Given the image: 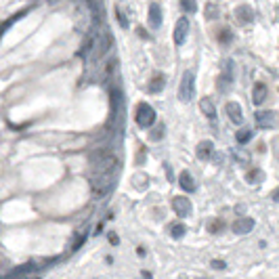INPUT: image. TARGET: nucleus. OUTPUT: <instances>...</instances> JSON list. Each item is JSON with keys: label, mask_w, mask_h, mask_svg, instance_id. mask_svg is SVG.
<instances>
[{"label": "nucleus", "mask_w": 279, "mask_h": 279, "mask_svg": "<svg viewBox=\"0 0 279 279\" xmlns=\"http://www.w3.org/2000/svg\"><path fill=\"white\" fill-rule=\"evenodd\" d=\"M149 23H151V28H160L162 25V9H160V4H149Z\"/></svg>", "instance_id": "obj_16"}, {"label": "nucleus", "mask_w": 279, "mask_h": 279, "mask_svg": "<svg viewBox=\"0 0 279 279\" xmlns=\"http://www.w3.org/2000/svg\"><path fill=\"white\" fill-rule=\"evenodd\" d=\"M225 111H227V116H229V120L233 124H242L244 122L242 107H239V103H235V101H229V103L225 105Z\"/></svg>", "instance_id": "obj_10"}, {"label": "nucleus", "mask_w": 279, "mask_h": 279, "mask_svg": "<svg viewBox=\"0 0 279 279\" xmlns=\"http://www.w3.org/2000/svg\"><path fill=\"white\" fill-rule=\"evenodd\" d=\"M252 229H254V220H252V218H246V217L237 218L235 223L231 225V231L237 233V235H244V233H248V231H252Z\"/></svg>", "instance_id": "obj_12"}, {"label": "nucleus", "mask_w": 279, "mask_h": 279, "mask_svg": "<svg viewBox=\"0 0 279 279\" xmlns=\"http://www.w3.org/2000/svg\"><path fill=\"white\" fill-rule=\"evenodd\" d=\"M116 17H118V21H120L122 28H128V21H126V17L122 15V11H120V9H116Z\"/></svg>", "instance_id": "obj_29"}, {"label": "nucleus", "mask_w": 279, "mask_h": 279, "mask_svg": "<svg viewBox=\"0 0 279 279\" xmlns=\"http://www.w3.org/2000/svg\"><path fill=\"white\" fill-rule=\"evenodd\" d=\"M111 44H113V40H111L109 30L101 28L99 34L94 36V50H93V57H94V59H101V57H103L107 50L111 48Z\"/></svg>", "instance_id": "obj_4"}, {"label": "nucleus", "mask_w": 279, "mask_h": 279, "mask_svg": "<svg viewBox=\"0 0 279 279\" xmlns=\"http://www.w3.org/2000/svg\"><path fill=\"white\" fill-rule=\"evenodd\" d=\"M185 231H187V227L181 225V223H174L172 227H170V235H172L174 239H181L183 235H185Z\"/></svg>", "instance_id": "obj_22"}, {"label": "nucleus", "mask_w": 279, "mask_h": 279, "mask_svg": "<svg viewBox=\"0 0 279 279\" xmlns=\"http://www.w3.org/2000/svg\"><path fill=\"white\" fill-rule=\"evenodd\" d=\"M164 84H166V78H164L162 74H155L149 82V93H160L164 88Z\"/></svg>", "instance_id": "obj_19"}, {"label": "nucleus", "mask_w": 279, "mask_h": 279, "mask_svg": "<svg viewBox=\"0 0 279 279\" xmlns=\"http://www.w3.org/2000/svg\"><path fill=\"white\" fill-rule=\"evenodd\" d=\"M91 164L94 168V172L103 174V172H118V157L109 154L107 149H94L91 154Z\"/></svg>", "instance_id": "obj_1"}, {"label": "nucleus", "mask_w": 279, "mask_h": 279, "mask_svg": "<svg viewBox=\"0 0 279 279\" xmlns=\"http://www.w3.org/2000/svg\"><path fill=\"white\" fill-rule=\"evenodd\" d=\"M181 9L185 13H195L198 11V2L195 0H181Z\"/></svg>", "instance_id": "obj_23"}, {"label": "nucleus", "mask_w": 279, "mask_h": 279, "mask_svg": "<svg viewBox=\"0 0 279 279\" xmlns=\"http://www.w3.org/2000/svg\"><path fill=\"white\" fill-rule=\"evenodd\" d=\"M271 198H273L275 202H279V187L275 189V191H273V193H271Z\"/></svg>", "instance_id": "obj_33"}, {"label": "nucleus", "mask_w": 279, "mask_h": 279, "mask_svg": "<svg viewBox=\"0 0 279 279\" xmlns=\"http://www.w3.org/2000/svg\"><path fill=\"white\" fill-rule=\"evenodd\" d=\"M25 13H28V9H25V11H19L17 15H13L11 19H6V21H4V25H2V31H6V30H9V28H11V25L15 23V21H19V19H21V17L25 15Z\"/></svg>", "instance_id": "obj_24"}, {"label": "nucleus", "mask_w": 279, "mask_h": 279, "mask_svg": "<svg viewBox=\"0 0 279 279\" xmlns=\"http://www.w3.org/2000/svg\"><path fill=\"white\" fill-rule=\"evenodd\" d=\"M109 103H111L109 128L120 130L122 128V120H124V94H122L120 88H116V86L109 88Z\"/></svg>", "instance_id": "obj_2"}, {"label": "nucleus", "mask_w": 279, "mask_h": 279, "mask_svg": "<svg viewBox=\"0 0 279 279\" xmlns=\"http://www.w3.org/2000/svg\"><path fill=\"white\" fill-rule=\"evenodd\" d=\"M235 155H237V160H242V162H248L250 160V155H246L244 151H239V149L235 151Z\"/></svg>", "instance_id": "obj_30"}, {"label": "nucleus", "mask_w": 279, "mask_h": 279, "mask_svg": "<svg viewBox=\"0 0 279 279\" xmlns=\"http://www.w3.org/2000/svg\"><path fill=\"white\" fill-rule=\"evenodd\" d=\"M218 40L223 42V44H229L231 42V31H229V28H223L218 31Z\"/></svg>", "instance_id": "obj_25"}, {"label": "nucleus", "mask_w": 279, "mask_h": 279, "mask_svg": "<svg viewBox=\"0 0 279 279\" xmlns=\"http://www.w3.org/2000/svg\"><path fill=\"white\" fill-rule=\"evenodd\" d=\"M172 208L174 212L179 214V217H189L191 214V202H189V198H174L172 200Z\"/></svg>", "instance_id": "obj_9"}, {"label": "nucleus", "mask_w": 279, "mask_h": 279, "mask_svg": "<svg viewBox=\"0 0 279 279\" xmlns=\"http://www.w3.org/2000/svg\"><path fill=\"white\" fill-rule=\"evenodd\" d=\"M269 97V88L267 84H263V82H256L254 84V91H252V101H254L256 105L264 103V99Z\"/></svg>", "instance_id": "obj_14"}, {"label": "nucleus", "mask_w": 279, "mask_h": 279, "mask_svg": "<svg viewBox=\"0 0 279 279\" xmlns=\"http://www.w3.org/2000/svg\"><path fill=\"white\" fill-rule=\"evenodd\" d=\"M187 34H189V21L185 17H181L179 21H176V25H174V44H181L185 42V38H187Z\"/></svg>", "instance_id": "obj_8"}, {"label": "nucleus", "mask_w": 279, "mask_h": 279, "mask_svg": "<svg viewBox=\"0 0 279 279\" xmlns=\"http://www.w3.org/2000/svg\"><path fill=\"white\" fill-rule=\"evenodd\" d=\"M235 19H237L239 23L248 25V23L254 21V11H252L248 4H239L237 9H235Z\"/></svg>", "instance_id": "obj_11"}, {"label": "nucleus", "mask_w": 279, "mask_h": 279, "mask_svg": "<svg viewBox=\"0 0 279 279\" xmlns=\"http://www.w3.org/2000/svg\"><path fill=\"white\" fill-rule=\"evenodd\" d=\"M179 185H181V189L183 191H187V193H193L195 189V181H193V176H191V172H187V170H183V172L179 174Z\"/></svg>", "instance_id": "obj_13"}, {"label": "nucleus", "mask_w": 279, "mask_h": 279, "mask_svg": "<svg viewBox=\"0 0 279 279\" xmlns=\"http://www.w3.org/2000/svg\"><path fill=\"white\" fill-rule=\"evenodd\" d=\"M225 261H212V269H225Z\"/></svg>", "instance_id": "obj_31"}, {"label": "nucleus", "mask_w": 279, "mask_h": 279, "mask_svg": "<svg viewBox=\"0 0 279 279\" xmlns=\"http://www.w3.org/2000/svg\"><path fill=\"white\" fill-rule=\"evenodd\" d=\"M206 17H208V19H214V17H218V9H214L212 4H208V6H206Z\"/></svg>", "instance_id": "obj_28"}, {"label": "nucleus", "mask_w": 279, "mask_h": 279, "mask_svg": "<svg viewBox=\"0 0 279 279\" xmlns=\"http://www.w3.org/2000/svg\"><path fill=\"white\" fill-rule=\"evenodd\" d=\"M195 94V76L193 72H185L181 78V84H179V99L183 103H189Z\"/></svg>", "instance_id": "obj_5"}, {"label": "nucleus", "mask_w": 279, "mask_h": 279, "mask_svg": "<svg viewBox=\"0 0 279 279\" xmlns=\"http://www.w3.org/2000/svg\"><path fill=\"white\" fill-rule=\"evenodd\" d=\"M113 185H116V172H94L93 181H91V187H93V193L97 195V198H103V195H107L113 189Z\"/></svg>", "instance_id": "obj_3"}, {"label": "nucleus", "mask_w": 279, "mask_h": 279, "mask_svg": "<svg viewBox=\"0 0 279 279\" xmlns=\"http://www.w3.org/2000/svg\"><path fill=\"white\" fill-rule=\"evenodd\" d=\"M135 120L141 128H149V126H154V122H155V109L149 103H139Z\"/></svg>", "instance_id": "obj_6"}, {"label": "nucleus", "mask_w": 279, "mask_h": 279, "mask_svg": "<svg viewBox=\"0 0 279 279\" xmlns=\"http://www.w3.org/2000/svg\"><path fill=\"white\" fill-rule=\"evenodd\" d=\"M109 242L111 244H118V235H116V233H109Z\"/></svg>", "instance_id": "obj_32"}, {"label": "nucleus", "mask_w": 279, "mask_h": 279, "mask_svg": "<svg viewBox=\"0 0 279 279\" xmlns=\"http://www.w3.org/2000/svg\"><path fill=\"white\" fill-rule=\"evenodd\" d=\"M48 2H57V0H48Z\"/></svg>", "instance_id": "obj_34"}, {"label": "nucleus", "mask_w": 279, "mask_h": 279, "mask_svg": "<svg viewBox=\"0 0 279 279\" xmlns=\"http://www.w3.org/2000/svg\"><path fill=\"white\" fill-rule=\"evenodd\" d=\"M256 124L261 126V128H275L279 124V113L277 111H256Z\"/></svg>", "instance_id": "obj_7"}, {"label": "nucleus", "mask_w": 279, "mask_h": 279, "mask_svg": "<svg viewBox=\"0 0 279 279\" xmlns=\"http://www.w3.org/2000/svg\"><path fill=\"white\" fill-rule=\"evenodd\" d=\"M252 137H254V132H252L250 128H242V130H237V135H235V139H237L239 145H246Z\"/></svg>", "instance_id": "obj_20"}, {"label": "nucleus", "mask_w": 279, "mask_h": 279, "mask_svg": "<svg viewBox=\"0 0 279 279\" xmlns=\"http://www.w3.org/2000/svg\"><path fill=\"white\" fill-rule=\"evenodd\" d=\"M200 109L204 111V116L208 118V120H214L217 118V105H214V101L210 99V97H204L200 101Z\"/></svg>", "instance_id": "obj_15"}, {"label": "nucleus", "mask_w": 279, "mask_h": 279, "mask_svg": "<svg viewBox=\"0 0 279 279\" xmlns=\"http://www.w3.org/2000/svg\"><path fill=\"white\" fill-rule=\"evenodd\" d=\"M118 65V59H109V61H105V67H103V80H109L111 78V74H113V69H116Z\"/></svg>", "instance_id": "obj_21"}, {"label": "nucleus", "mask_w": 279, "mask_h": 279, "mask_svg": "<svg viewBox=\"0 0 279 279\" xmlns=\"http://www.w3.org/2000/svg\"><path fill=\"white\" fill-rule=\"evenodd\" d=\"M212 151H214L212 141H202V143L198 145V157H200V160H210V157H212Z\"/></svg>", "instance_id": "obj_17"}, {"label": "nucleus", "mask_w": 279, "mask_h": 279, "mask_svg": "<svg viewBox=\"0 0 279 279\" xmlns=\"http://www.w3.org/2000/svg\"><path fill=\"white\" fill-rule=\"evenodd\" d=\"M223 220H212V223L210 225H208V231H210V233H218L220 229H223Z\"/></svg>", "instance_id": "obj_27"}, {"label": "nucleus", "mask_w": 279, "mask_h": 279, "mask_svg": "<svg viewBox=\"0 0 279 279\" xmlns=\"http://www.w3.org/2000/svg\"><path fill=\"white\" fill-rule=\"evenodd\" d=\"M246 181L252 183V185H258V183L264 181V172H263L261 168H250L248 174H246Z\"/></svg>", "instance_id": "obj_18"}, {"label": "nucleus", "mask_w": 279, "mask_h": 279, "mask_svg": "<svg viewBox=\"0 0 279 279\" xmlns=\"http://www.w3.org/2000/svg\"><path fill=\"white\" fill-rule=\"evenodd\" d=\"M162 135H164V126H155L154 132L149 135V139H151V141H160Z\"/></svg>", "instance_id": "obj_26"}]
</instances>
